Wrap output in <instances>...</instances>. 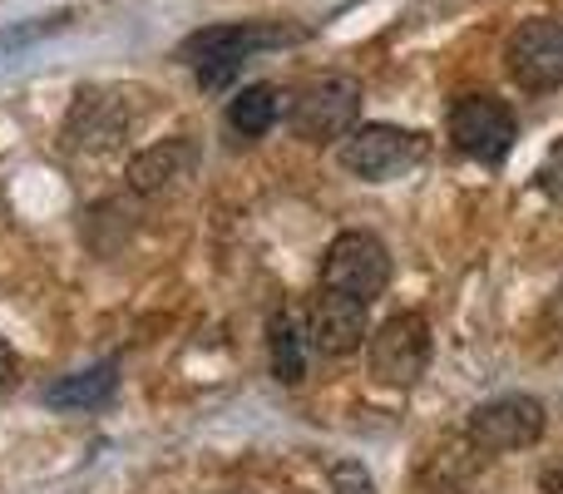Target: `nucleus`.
Returning <instances> with one entry per match:
<instances>
[{"label": "nucleus", "mask_w": 563, "mask_h": 494, "mask_svg": "<svg viewBox=\"0 0 563 494\" xmlns=\"http://www.w3.org/2000/svg\"><path fill=\"white\" fill-rule=\"evenodd\" d=\"M10 376H15V351H10L5 341H0V386H5Z\"/></svg>", "instance_id": "nucleus-18"}, {"label": "nucleus", "mask_w": 563, "mask_h": 494, "mask_svg": "<svg viewBox=\"0 0 563 494\" xmlns=\"http://www.w3.org/2000/svg\"><path fill=\"white\" fill-rule=\"evenodd\" d=\"M134 114V99L119 95V89H85L65 119V139L79 154H109V149L124 144Z\"/></svg>", "instance_id": "nucleus-9"}, {"label": "nucleus", "mask_w": 563, "mask_h": 494, "mask_svg": "<svg viewBox=\"0 0 563 494\" xmlns=\"http://www.w3.org/2000/svg\"><path fill=\"white\" fill-rule=\"evenodd\" d=\"M307 341L321 356H351V351L366 347L371 321H366V301L346 297V292L317 287V297L307 301V321H301Z\"/></svg>", "instance_id": "nucleus-10"}, {"label": "nucleus", "mask_w": 563, "mask_h": 494, "mask_svg": "<svg viewBox=\"0 0 563 494\" xmlns=\"http://www.w3.org/2000/svg\"><path fill=\"white\" fill-rule=\"evenodd\" d=\"M505 65L515 85L529 95L563 89V25L559 20H525L505 45Z\"/></svg>", "instance_id": "nucleus-8"}, {"label": "nucleus", "mask_w": 563, "mask_h": 494, "mask_svg": "<svg viewBox=\"0 0 563 494\" xmlns=\"http://www.w3.org/2000/svg\"><path fill=\"white\" fill-rule=\"evenodd\" d=\"M430 356H435V337H430V321L420 311H396V317H386L366 337L371 376L380 386H396V391L416 386L430 371Z\"/></svg>", "instance_id": "nucleus-2"}, {"label": "nucleus", "mask_w": 563, "mask_h": 494, "mask_svg": "<svg viewBox=\"0 0 563 494\" xmlns=\"http://www.w3.org/2000/svg\"><path fill=\"white\" fill-rule=\"evenodd\" d=\"M549 410L544 400L534 396H495L485 406L470 410L465 420V440L479 450V455H515V450H529L544 440Z\"/></svg>", "instance_id": "nucleus-3"}, {"label": "nucleus", "mask_w": 563, "mask_h": 494, "mask_svg": "<svg viewBox=\"0 0 563 494\" xmlns=\"http://www.w3.org/2000/svg\"><path fill=\"white\" fill-rule=\"evenodd\" d=\"M450 139H455V149L465 158H475V164H485V168H499L519 139V119L505 99L465 95L450 109Z\"/></svg>", "instance_id": "nucleus-5"}, {"label": "nucleus", "mask_w": 563, "mask_h": 494, "mask_svg": "<svg viewBox=\"0 0 563 494\" xmlns=\"http://www.w3.org/2000/svg\"><path fill=\"white\" fill-rule=\"evenodd\" d=\"M361 114V85L346 75H327L311 79L287 109V129L301 144H331V139H346L351 124Z\"/></svg>", "instance_id": "nucleus-4"}, {"label": "nucleus", "mask_w": 563, "mask_h": 494, "mask_svg": "<svg viewBox=\"0 0 563 494\" xmlns=\"http://www.w3.org/2000/svg\"><path fill=\"white\" fill-rule=\"evenodd\" d=\"M549 327L563 331V282H559V292L549 297Z\"/></svg>", "instance_id": "nucleus-17"}, {"label": "nucleus", "mask_w": 563, "mask_h": 494, "mask_svg": "<svg viewBox=\"0 0 563 494\" xmlns=\"http://www.w3.org/2000/svg\"><path fill=\"white\" fill-rule=\"evenodd\" d=\"M291 40H297V30H287V25H208V30H194L178 45V59L198 69V85L203 89H223L253 50L291 45Z\"/></svg>", "instance_id": "nucleus-1"}, {"label": "nucleus", "mask_w": 563, "mask_h": 494, "mask_svg": "<svg viewBox=\"0 0 563 494\" xmlns=\"http://www.w3.org/2000/svg\"><path fill=\"white\" fill-rule=\"evenodd\" d=\"M331 494H376V480L366 475L361 460H336L331 465Z\"/></svg>", "instance_id": "nucleus-16"}, {"label": "nucleus", "mask_w": 563, "mask_h": 494, "mask_svg": "<svg viewBox=\"0 0 563 494\" xmlns=\"http://www.w3.org/2000/svg\"><path fill=\"white\" fill-rule=\"evenodd\" d=\"M267 356H273L277 381H287V386L307 376V331L291 321V311H273V321H267Z\"/></svg>", "instance_id": "nucleus-13"}, {"label": "nucleus", "mask_w": 563, "mask_h": 494, "mask_svg": "<svg viewBox=\"0 0 563 494\" xmlns=\"http://www.w3.org/2000/svg\"><path fill=\"white\" fill-rule=\"evenodd\" d=\"M198 174V139L178 134V139H158L144 154H134L129 164V188L144 198H164L174 188H184Z\"/></svg>", "instance_id": "nucleus-11"}, {"label": "nucleus", "mask_w": 563, "mask_h": 494, "mask_svg": "<svg viewBox=\"0 0 563 494\" xmlns=\"http://www.w3.org/2000/svg\"><path fill=\"white\" fill-rule=\"evenodd\" d=\"M277 114H282V95L273 85H247V89H238V99L228 105V124L243 139H263L267 129L277 124Z\"/></svg>", "instance_id": "nucleus-14"}, {"label": "nucleus", "mask_w": 563, "mask_h": 494, "mask_svg": "<svg viewBox=\"0 0 563 494\" xmlns=\"http://www.w3.org/2000/svg\"><path fill=\"white\" fill-rule=\"evenodd\" d=\"M390 282V252L376 233H341L321 257V287L346 292V297H380Z\"/></svg>", "instance_id": "nucleus-7"}, {"label": "nucleus", "mask_w": 563, "mask_h": 494, "mask_svg": "<svg viewBox=\"0 0 563 494\" xmlns=\"http://www.w3.org/2000/svg\"><path fill=\"white\" fill-rule=\"evenodd\" d=\"M336 158L346 174L366 178V184H386V178L406 174V168H416L426 158V139L400 124H361L341 139Z\"/></svg>", "instance_id": "nucleus-6"}, {"label": "nucleus", "mask_w": 563, "mask_h": 494, "mask_svg": "<svg viewBox=\"0 0 563 494\" xmlns=\"http://www.w3.org/2000/svg\"><path fill=\"white\" fill-rule=\"evenodd\" d=\"M534 184H539V194H544L549 204L563 208V139H554V144H549V154H544V164H539Z\"/></svg>", "instance_id": "nucleus-15"}, {"label": "nucleus", "mask_w": 563, "mask_h": 494, "mask_svg": "<svg viewBox=\"0 0 563 494\" xmlns=\"http://www.w3.org/2000/svg\"><path fill=\"white\" fill-rule=\"evenodd\" d=\"M114 391H119V366L114 361H99V366L55 381V386L45 391V406H55V410H95V406H104Z\"/></svg>", "instance_id": "nucleus-12"}]
</instances>
